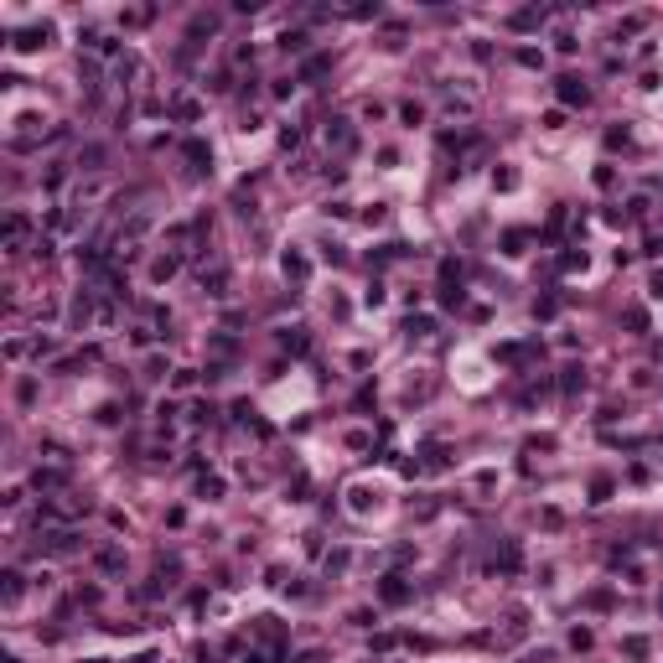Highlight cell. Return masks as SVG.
<instances>
[{
    "label": "cell",
    "instance_id": "cell-2",
    "mask_svg": "<svg viewBox=\"0 0 663 663\" xmlns=\"http://www.w3.org/2000/svg\"><path fill=\"white\" fill-rule=\"evenodd\" d=\"M21 233H26V218H11L5 223V244H21Z\"/></svg>",
    "mask_w": 663,
    "mask_h": 663
},
{
    "label": "cell",
    "instance_id": "cell-3",
    "mask_svg": "<svg viewBox=\"0 0 663 663\" xmlns=\"http://www.w3.org/2000/svg\"><path fill=\"white\" fill-rule=\"evenodd\" d=\"M384 601H405V586H399V575H389V586H384Z\"/></svg>",
    "mask_w": 663,
    "mask_h": 663
},
{
    "label": "cell",
    "instance_id": "cell-1",
    "mask_svg": "<svg viewBox=\"0 0 663 663\" xmlns=\"http://www.w3.org/2000/svg\"><path fill=\"white\" fill-rule=\"evenodd\" d=\"M559 99H565V104H586V83H575V78H559Z\"/></svg>",
    "mask_w": 663,
    "mask_h": 663
},
{
    "label": "cell",
    "instance_id": "cell-4",
    "mask_svg": "<svg viewBox=\"0 0 663 663\" xmlns=\"http://www.w3.org/2000/svg\"><path fill=\"white\" fill-rule=\"evenodd\" d=\"M16 596H21V575L11 570V575H5V601H16Z\"/></svg>",
    "mask_w": 663,
    "mask_h": 663
}]
</instances>
